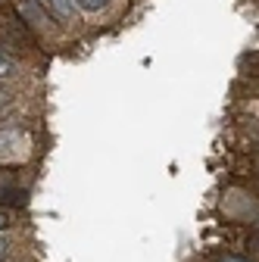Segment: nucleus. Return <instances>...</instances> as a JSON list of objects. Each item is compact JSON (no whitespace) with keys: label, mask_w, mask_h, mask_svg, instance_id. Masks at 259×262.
I'll use <instances>...</instances> for the list:
<instances>
[{"label":"nucleus","mask_w":259,"mask_h":262,"mask_svg":"<svg viewBox=\"0 0 259 262\" xmlns=\"http://www.w3.org/2000/svg\"><path fill=\"white\" fill-rule=\"evenodd\" d=\"M13 225H16V215H13L10 209H0V234H4V231H10Z\"/></svg>","instance_id":"obj_11"},{"label":"nucleus","mask_w":259,"mask_h":262,"mask_svg":"<svg viewBox=\"0 0 259 262\" xmlns=\"http://www.w3.org/2000/svg\"><path fill=\"white\" fill-rule=\"evenodd\" d=\"M10 103H13V91L7 84H0V110H10Z\"/></svg>","instance_id":"obj_12"},{"label":"nucleus","mask_w":259,"mask_h":262,"mask_svg":"<svg viewBox=\"0 0 259 262\" xmlns=\"http://www.w3.org/2000/svg\"><path fill=\"white\" fill-rule=\"evenodd\" d=\"M16 75V59L0 47V81H7V78H13Z\"/></svg>","instance_id":"obj_7"},{"label":"nucleus","mask_w":259,"mask_h":262,"mask_svg":"<svg viewBox=\"0 0 259 262\" xmlns=\"http://www.w3.org/2000/svg\"><path fill=\"white\" fill-rule=\"evenodd\" d=\"M209 262H259L250 253H234V250H215L209 253Z\"/></svg>","instance_id":"obj_6"},{"label":"nucleus","mask_w":259,"mask_h":262,"mask_svg":"<svg viewBox=\"0 0 259 262\" xmlns=\"http://www.w3.org/2000/svg\"><path fill=\"white\" fill-rule=\"evenodd\" d=\"M28 206V190L19 184H0V209H25Z\"/></svg>","instance_id":"obj_5"},{"label":"nucleus","mask_w":259,"mask_h":262,"mask_svg":"<svg viewBox=\"0 0 259 262\" xmlns=\"http://www.w3.org/2000/svg\"><path fill=\"white\" fill-rule=\"evenodd\" d=\"M13 253H16V241H13L10 231H4V234H0V262H10Z\"/></svg>","instance_id":"obj_8"},{"label":"nucleus","mask_w":259,"mask_h":262,"mask_svg":"<svg viewBox=\"0 0 259 262\" xmlns=\"http://www.w3.org/2000/svg\"><path fill=\"white\" fill-rule=\"evenodd\" d=\"M250 153H253V156H259V131H256V144L250 147Z\"/></svg>","instance_id":"obj_14"},{"label":"nucleus","mask_w":259,"mask_h":262,"mask_svg":"<svg viewBox=\"0 0 259 262\" xmlns=\"http://www.w3.org/2000/svg\"><path fill=\"white\" fill-rule=\"evenodd\" d=\"M47 10V16L59 25H72L75 22V0H38Z\"/></svg>","instance_id":"obj_4"},{"label":"nucleus","mask_w":259,"mask_h":262,"mask_svg":"<svg viewBox=\"0 0 259 262\" xmlns=\"http://www.w3.org/2000/svg\"><path fill=\"white\" fill-rule=\"evenodd\" d=\"M244 247H247V253H250L253 259H259V231H250L247 241H244Z\"/></svg>","instance_id":"obj_10"},{"label":"nucleus","mask_w":259,"mask_h":262,"mask_svg":"<svg viewBox=\"0 0 259 262\" xmlns=\"http://www.w3.org/2000/svg\"><path fill=\"white\" fill-rule=\"evenodd\" d=\"M228 200L231 203H225V215L241 225H253V231H259V196L244 187V190H231Z\"/></svg>","instance_id":"obj_1"},{"label":"nucleus","mask_w":259,"mask_h":262,"mask_svg":"<svg viewBox=\"0 0 259 262\" xmlns=\"http://www.w3.org/2000/svg\"><path fill=\"white\" fill-rule=\"evenodd\" d=\"M13 10L19 13V19L35 31V35H44V31L53 28V19L47 16V10L38 4V0H13Z\"/></svg>","instance_id":"obj_3"},{"label":"nucleus","mask_w":259,"mask_h":262,"mask_svg":"<svg viewBox=\"0 0 259 262\" xmlns=\"http://www.w3.org/2000/svg\"><path fill=\"white\" fill-rule=\"evenodd\" d=\"M241 184H244L250 193H256V196H259V178H247V181H241Z\"/></svg>","instance_id":"obj_13"},{"label":"nucleus","mask_w":259,"mask_h":262,"mask_svg":"<svg viewBox=\"0 0 259 262\" xmlns=\"http://www.w3.org/2000/svg\"><path fill=\"white\" fill-rule=\"evenodd\" d=\"M75 4H78L84 13H100V10L110 7V0H75Z\"/></svg>","instance_id":"obj_9"},{"label":"nucleus","mask_w":259,"mask_h":262,"mask_svg":"<svg viewBox=\"0 0 259 262\" xmlns=\"http://www.w3.org/2000/svg\"><path fill=\"white\" fill-rule=\"evenodd\" d=\"M28 159V135L22 128H0V166H19Z\"/></svg>","instance_id":"obj_2"}]
</instances>
